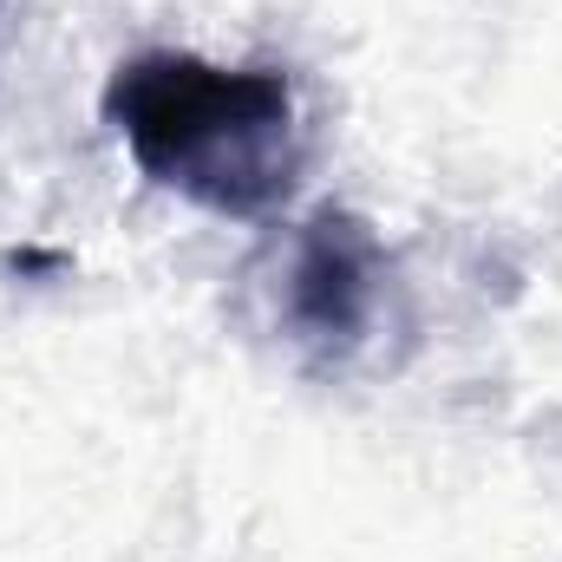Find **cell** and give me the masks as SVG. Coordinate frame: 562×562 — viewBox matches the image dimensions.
Instances as JSON below:
<instances>
[{"mask_svg":"<svg viewBox=\"0 0 562 562\" xmlns=\"http://www.w3.org/2000/svg\"><path fill=\"white\" fill-rule=\"evenodd\" d=\"M380 294V249L353 216H321L288 269V314L314 340H360Z\"/></svg>","mask_w":562,"mask_h":562,"instance_id":"obj_2","label":"cell"},{"mask_svg":"<svg viewBox=\"0 0 562 562\" xmlns=\"http://www.w3.org/2000/svg\"><path fill=\"white\" fill-rule=\"evenodd\" d=\"M105 119L144 177L223 216H262L301 177L294 86L276 66H210L190 53H144L112 72Z\"/></svg>","mask_w":562,"mask_h":562,"instance_id":"obj_1","label":"cell"}]
</instances>
